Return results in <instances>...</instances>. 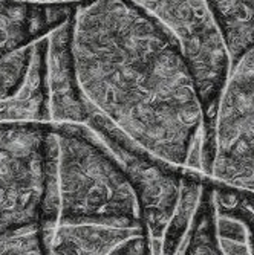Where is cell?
Listing matches in <instances>:
<instances>
[{"instance_id": "cell-1", "label": "cell", "mask_w": 254, "mask_h": 255, "mask_svg": "<svg viewBox=\"0 0 254 255\" xmlns=\"http://www.w3.org/2000/svg\"><path fill=\"white\" fill-rule=\"evenodd\" d=\"M69 49L87 120L100 117L163 165L205 177L204 106L155 18L132 0H81L69 18Z\"/></svg>"}, {"instance_id": "cell-2", "label": "cell", "mask_w": 254, "mask_h": 255, "mask_svg": "<svg viewBox=\"0 0 254 255\" xmlns=\"http://www.w3.org/2000/svg\"><path fill=\"white\" fill-rule=\"evenodd\" d=\"M51 142L58 222H144L132 180L90 127L51 123Z\"/></svg>"}, {"instance_id": "cell-3", "label": "cell", "mask_w": 254, "mask_h": 255, "mask_svg": "<svg viewBox=\"0 0 254 255\" xmlns=\"http://www.w3.org/2000/svg\"><path fill=\"white\" fill-rule=\"evenodd\" d=\"M202 159L207 180L254 193V44L232 61Z\"/></svg>"}, {"instance_id": "cell-4", "label": "cell", "mask_w": 254, "mask_h": 255, "mask_svg": "<svg viewBox=\"0 0 254 255\" xmlns=\"http://www.w3.org/2000/svg\"><path fill=\"white\" fill-rule=\"evenodd\" d=\"M175 41L204 106V139L227 81L232 55L210 0H132Z\"/></svg>"}, {"instance_id": "cell-5", "label": "cell", "mask_w": 254, "mask_h": 255, "mask_svg": "<svg viewBox=\"0 0 254 255\" xmlns=\"http://www.w3.org/2000/svg\"><path fill=\"white\" fill-rule=\"evenodd\" d=\"M51 123H0V237L43 225Z\"/></svg>"}, {"instance_id": "cell-6", "label": "cell", "mask_w": 254, "mask_h": 255, "mask_svg": "<svg viewBox=\"0 0 254 255\" xmlns=\"http://www.w3.org/2000/svg\"><path fill=\"white\" fill-rule=\"evenodd\" d=\"M44 228L49 255H158L144 222H58Z\"/></svg>"}, {"instance_id": "cell-7", "label": "cell", "mask_w": 254, "mask_h": 255, "mask_svg": "<svg viewBox=\"0 0 254 255\" xmlns=\"http://www.w3.org/2000/svg\"><path fill=\"white\" fill-rule=\"evenodd\" d=\"M46 74L51 123L84 124L87 120V109L80 95L74 74L69 49V20L48 34Z\"/></svg>"}, {"instance_id": "cell-8", "label": "cell", "mask_w": 254, "mask_h": 255, "mask_svg": "<svg viewBox=\"0 0 254 255\" xmlns=\"http://www.w3.org/2000/svg\"><path fill=\"white\" fill-rule=\"evenodd\" d=\"M209 182L218 243L225 255H254V193Z\"/></svg>"}, {"instance_id": "cell-9", "label": "cell", "mask_w": 254, "mask_h": 255, "mask_svg": "<svg viewBox=\"0 0 254 255\" xmlns=\"http://www.w3.org/2000/svg\"><path fill=\"white\" fill-rule=\"evenodd\" d=\"M75 5H34L0 0V57L48 35L72 15Z\"/></svg>"}, {"instance_id": "cell-10", "label": "cell", "mask_w": 254, "mask_h": 255, "mask_svg": "<svg viewBox=\"0 0 254 255\" xmlns=\"http://www.w3.org/2000/svg\"><path fill=\"white\" fill-rule=\"evenodd\" d=\"M232 61L254 44V0H210Z\"/></svg>"}, {"instance_id": "cell-11", "label": "cell", "mask_w": 254, "mask_h": 255, "mask_svg": "<svg viewBox=\"0 0 254 255\" xmlns=\"http://www.w3.org/2000/svg\"><path fill=\"white\" fill-rule=\"evenodd\" d=\"M181 255H225L216 239L213 208L207 179L196 216L193 219L189 237L182 248Z\"/></svg>"}, {"instance_id": "cell-12", "label": "cell", "mask_w": 254, "mask_h": 255, "mask_svg": "<svg viewBox=\"0 0 254 255\" xmlns=\"http://www.w3.org/2000/svg\"><path fill=\"white\" fill-rule=\"evenodd\" d=\"M0 255H49L44 225H32L2 236Z\"/></svg>"}, {"instance_id": "cell-13", "label": "cell", "mask_w": 254, "mask_h": 255, "mask_svg": "<svg viewBox=\"0 0 254 255\" xmlns=\"http://www.w3.org/2000/svg\"><path fill=\"white\" fill-rule=\"evenodd\" d=\"M81 0H31L34 5H77Z\"/></svg>"}, {"instance_id": "cell-14", "label": "cell", "mask_w": 254, "mask_h": 255, "mask_svg": "<svg viewBox=\"0 0 254 255\" xmlns=\"http://www.w3.org/2000/svg\"><path fill=\"white\" fill-rule=\"evenodd\" d=\"M3 2H12V3H31V0H3Z\"/></svg>"}]
</instances>
